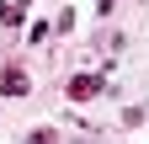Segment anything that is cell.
Listing matches in <instances>:
<instances>
[{
    "label": "cell",
    "mask_w": 149,
    "mask_h": 144,
    "mask_svg": "<svg viewBox=\"0 0 149 144\" xmlns=\"http://www.w3.org/2000/svg\"><path fill=\"white\" fill-rule=\"evenodd\" d=\"M69 96H74V101L101 96V75H74V80H69Z\"/></svg>",
    "instance_id": "6da1fadb"
},
{
    "label": "cell",
    "mask_w": 149,
    "mask_h": 144,
    "mask_svg": "<svg viewBox=\"0 0 149 144\" xmlns=\"http://www.w3.org/2000/svg\"><path fill=\"white\" fill-rule=\"evenodd\" d=\"M27 144H53V128H37V134H32Z\"/></svg>",
    "instance_id": "277c9868"
},
{
    "label": "cell",
    "mask_w": 149,
    "mask_h": 144,
    "mask_svg": "<svg viewBox=\"0 0 149 144\" xmlns=\"http://www.w3.org/2000/svg\"><path fill=\"white\" fill-rule=\"evenodd\" d=\"M16 6H22V11H27V0H16Z\"/></svg>",
    "instance_id": "5b68a950"
},
{
    "label": "cell",
    "mask_w": 149,
    "mask_h": 144,
    "mask_svg": "<svg viewBox=\"0 0 149 144\" xmlns=\"http://www.w3.org/2000/svg\"><path fill=\"white\" fill-rule=\"evenodd\" d=\"M0 91H6V96H27V69H22V64H11L6 75H0Z\"/></svg>",
    "instance_id": "7a4b0ae2"
},
{
    "label": "cell",
    "mask_w": 149,
    "mask_h": 144,
    "mask_svg": "<svg viewBox=\"0 0 149 144\" xmlns=\"http://www.w3.org/2000/svg\"><path fill=\"white\" fill-rule=\"evenodd\" d=\"M0 22H6V27H22V6H11V0H0Z\"/></svg>",
    "instance_id": "3957f363"
}]
</instances>
